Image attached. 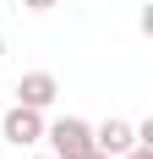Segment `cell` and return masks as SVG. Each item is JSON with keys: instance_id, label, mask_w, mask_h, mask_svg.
Masks as SVG:
<instances>
[{"instance_id": "1", "label": "cell", "mask_w": 153, "mask_h": 159, "mask_svg": "<svg viewBox=\"0 0 153 159\" xmlns=\"http://www.w3.org/2000/svg\"><path fill=\"white\" fill-rule=\"evenodd\" d=\"M44 137H49V148H55V159H76V154L93 148V126L82 115H60L55 126H44Z\"/></svg>"}, {"instance_id": "4", "label": "cell", "mask_w": 153, "mask_h": 159, "mask_svg": "<svg viewBox=\"0 0 153 159\" xmlns=\"http://www.w3.org/2000/svg\"><path fill=\"white\" fill-rule=\"evenodd\" d=\"M93 148H98V154H109V159H120L126 148H137V132H131V121H120V115H109L104 126L93 132Z\"/></svg>"}, {"instance_id": "2", "label": "cell", "mask_w": 153, "mask_h": 159, "mask_svg": "<svg viewBox=\"0 0 153 159\" xmlns=\"http://www.w3.org/2000/svg\"><path fill=\"white\" fill-rule=\"evenodd\" d=\"M0 137L16 143V148H33L38 137H44V110H33V104H11L6 121H0Z\"/></svg>"}, {"instance_id": "6", "label": "cell", "mask_w": 153, "mask_h": 159, "mask_svg": "<svg viewBox=\"0 0 153 159\" xmlns=\"http://www.w3.org/2000/svg\"><path fill=\"white\" fill-rule=\"evenodd\" d=\"M120 159H153V148H126Z\"/></svg>"}, {"instance_id": "5", "label": "cell", "mask_w": 153, "mask_h": 159, "mask_svg": "<svg viewBox=\"0 0 153 159\" xmlns=\"http://www.w3.org/2000/svg\"><path fill=\"white\" fill-rule=\"evenodd\" d=\"M22 6H28V11H55L60 0H22Z\"/></svg>"}, {"instance_id": "8", "label": "cell", "mask_w": 153, "mask_h": 159, "mask_svg": "<svg viewBox=\"0 0 153 159\" xmlns=\"http://www.w3.org/2000/svg\"><path fill=\"white\" fill-rule=\"evenodd\" d=\"M0 61H6V39H0Z\"/></svg>"}, {"instance_id": "3", "label": "cell", "mask_w": 153, "mask_h": 159, "mask_svg": "<svg viewBox=\"0 0 153 159\" xmlns=\"http://www.w3.org/2000/svg\"><path fill=\"white\" fill-rule=\"evenodd\" d=\"M60 99V82L49 77V71H28V77L16 82V104H33V110H49Z\"/></svg>"}, {"instance_id": "7", "label": "cell", "mask_w": 153, "mask_h": 159, "mask_svg": "<svg viewBox=\"0 0 153 159\" xmlns=\"http://www.w3.org/2000/svg\"><path fill=\"white\" fill-rule=\"evenodd\" d=\"M76 159H109V154H98V148H88V154H76Z\"/></svg>"}, {"instance_id": "9", "label": "cell", "mask_w": 153, "mask_h": 159, "mask_svg": "<svg viewBox=\"0 0 153 159\" xmlns=\"http://www.w3.org/2000/svg\"><path fill=\"white\" fill-rule=\"evenodd\" d=\"M38 159H55V154H38Z\"/></svg>"}]
</instances>
